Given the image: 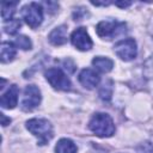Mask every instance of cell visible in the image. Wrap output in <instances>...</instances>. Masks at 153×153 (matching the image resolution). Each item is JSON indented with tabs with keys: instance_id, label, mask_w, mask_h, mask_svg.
Returning <instances> with one entry per match:
<instances>
[{
	"instance_id": "obj_1",
	"label": "cell",
	"mask_w": 153,
	"mask_h": 153,
	"mask_svg": "<svg viewBox=\"0 0 153 153\" xmlns=\"http://www.w3.org/2000/svg\"><path fill=\"white\" fill-rule=\"evenodd\" d=\"M88 128L99 137H110L115 134V124L110 115L104 112H96L90 122Z\"/></svg>"
},
{
	"instance_id": "obj_2",
	"label": "cell",
	"mask_w": 153,
	"mask_h": 153,
	"mask_svg": "<svg viewBox=\"0 0 153 153\" xmlns=\"http://www.w3.org/2000/svg\"><path fill=\"white\" fill-rule=\"evenodd\" d=\"M26 129L37 137L39 145L48 143L54 136L53 126L45 118H31L26 121Z\"/></svg>"
},
{
	"instance_id": "obj_3",
	"label": "cell",
	"mask_w": 153,
	"mask_h": 153,
	"mask_svg": "<svg viewBox=\"0 0 153 153\" xmlns=\"http://www.w3.org/2000/svg\"><path fill=\"white\" fill-rule=\"evenodd\" d=\"M47 81L55 88L59 91H68L71 90L72 82L69 80V78L66 75V73L57 67H50L45 71L44 73Z\"/></svg>"
},
{
	"instance_id": "obj_4",
	"label": "cell",
	"mask_w": 153,
	"mask_h": 153,
	"mask_svg": "<svg viewBox=\"0 0 153 153\" xmlns=\"http://www.w3.org/2000/svg\"><path fill=\"white\" fill-rule=\"evenodd\" d=\"M22 17L30 27H38L43 20V8L41 4L30 2L29 5H25L22 8Z\"/></svg>"
},
{
	"instance_id": "obj_5",
	"label": "cell",
	"mask_w": 153,
	"mask_h": 153,
	"mask_svg": "<svg viewBox=\"0 0 153 153\" xmlns=\"http://www.w3.org/2000/svg\"><path fill=\"white\" fill-rule=\"evenodd\" d=\"M96 31L99 37L111 39L114 37H117L126 32V24L120 23V22H114V20H111V22L104 20V22H99L97 24Z\"/></svg>"
},
{
	"instance_id": "obj_6",
	"label": "cell",
	"mask_w": 153,
	"mask_h": 153,
	"mask_svg": "<svg viewBox=\"0 0 153 153\" xmlns=\"http://www.w3.org/2000/svg\"><path fill=\"white\" fill-rule=\"evenodd\" d=\"M115 54L123 61H131L137 55L136 42L133 38H124L114 45Z\"/></svg>"
},
{
	"instance_id": "obj_7",
	"label": "cell",
	"mask_w": 153,
	"mask_h": 153,
	"mask_svg": "<svg viewBox=\"0 0 153 153\" xmlns=\"http://www.w3.org/2000/svg\"><path fill=\"white\" fill-rule=\"evenodd\" d=\"M42 96L41 91L35 85H27L24 88V94L22 99V109L24 111H32L41 103Z\"/></svg>"
},
{
	"instance_id": "obj_8",
	"label": "cell",
	"mask_w": 153,
	"mask_h": 153,
	"mask_svg": "<svg viewBox=\"0 0 153 153\" xmlns=\"http://www.w3.org/2000/svg\"><path fill=\"white\" fill-rule=\"evenodd\" d=\"M71 42H72V44L78 50H81V51L90 50L92 48V45H93L92 39H91L90 35L87 33V31H86L85 27H78V29H75L72 32V35H71Z\"/></svg>"
},
{
	"instance_id": "obj_9",
	"label": "cell",
	"mask_w": 153,
	"mask_h": 153,
	"mask_svg": "<svg viewBox=\"0 0 153 153\" xmlns=\"http://www.w3.org/2000/svg\"><path fill=\"white\" fill-rule=\"evenodd\" d=\"M79 81L85 88L92 90L99 84L100 76L98 75V73L96 71H93L91 68H85L79 74Z\"/></svg>"
},
{
	"instance_id": "obj_10",
	"label": "cell",
	"mask_w": 153,
	"mask_h": 153,
	"mask_svg": "<svg viewBox=\"0 0 153 153\" xmlns=\"http://www.w3.org/2000/svg\"><path fill=\"white\" fill-rule=\"evenodd\" d=\"M18 94H19V88L17 85H11L10 88L1 96L0 99V105L4 109H13L16 108L18 103Z\"/></svg>"
},
{
	"instance_id": "obj_11",
	"label": "cell",
	"mask_w": 153,
	"mask_h": 153,
	"mask_svg": "<svg viewBox=\"0 0 153 153\" xmlns=\"http://www.w3.org/2000/svg\"><path fill=\"white\" fill-rule=\"evenodd\" d=\"M49 42L53 45H62L67 42V27L65 25H60L55 27L48 36Z\"/></svg>"
},
{
	"instance_id": "obj_12",
	"label": "cell",
	"mask_w": 153,
	"mask_h": 153,
	"mask_svg": "<svg viewBox=\"0 0 153 153\" xmlns=\"http://www.w3.org/2000/svg\"><path fill=\"white\" fill-rule=\"evenodd\" d=\"M16 45L11 42H2L0 47V60L2 63L11 62L16 56Z\"/></svg>"
},
{
	"instance_id": "obj_13",
	"label": "cell",
	"mask_w": 153,
	"mask_h": 153,
	"mask_svg": "<svg viewBox=\"0 0 153 153\" xmlns=\"http://www.w3.org/2000/svg\"><path fill=\"white\" fill-rule=\"evenodd\" d=\"M92 65L93 67L102 72V73H108L114 67V61L109 57H104V56H96L93 60H92Z\"/></svg>"
},
{
	"instance_id": "obj_14",
	"label": "cell",
	"mask_w": 153,
	"mask_h": 153,
	"mask_svg": "<svg viewBox=\"0 0 153 153\" xmlns=\"http://www.w3.org/2000/svg\"><path fill=\"white\" fill-rule=\"evenodd\" d=\"M17 5H18V1H4V2H1V17H2L5 23L14 19L13 16H14Z\"/></svg>"
},
{
	"instance_id": "obj_15",
	"label": "cell",
	"mask_w": 153,
	"mask_h": 153,
	"mask_svg": "<svg viewBox=\"0 0 153 153\" xmlns=\"http://www.w3.org/2000/svg\"><path fill=\"white\" fill-rule=\"evenodd\" d=\"M78 148L75 143L69 139H61L55 146L56 153H76Z\"/></svg>"
},
{
	"instance_id": "obj_16",
	"label": "cell",
	"mask_w": 153,
	"mask_h": 153,
	"mask_svg": "<svg viewBox=\"0 0 153 153\" xmlns=\"http://www.w3.org/2000/svg\"><path fill=\"white\" fill-rule=\"evenodd\" d=\"M14 45L23 49V50H30L32 48V43H31V39L24 35H19L16 37L14 39Z\"/></svg>"
},
{
	"instance_id": "obj_17",
	"label": "cell",
	"mask_w": 153,
	"mask_h": 153,
	"mask_svg": "<svg viewBox=\"0 0 153 153\" xmlns=\"http://www.w3.org/2000/svg\"><path fill=\"white\" fill-rule=\"evenodd\" d=\"M20 25H22V23H20L19 19H12V20H10V22H7V23L5 24L4 29H5V32H6V33L14 35V33H17V31L19 30Z\"/></svg>"
},
{
	"instance_id": "obj_18",
	"label": "cell",
	"mask_w": 153,
	"mask_h": 153,
	"mask_svg": "<svg viewBox=\"0 0 153 153\" xmlns=\"http://www.w3.org/2000/svg\"><path fill=\"white\" fill-rule=\"evenodd\" d=\"M143 74L148 79H153V55L149 56L143 63Z\"/></svg>"
},
{
	"instance_id": "obj_19",
	"label": "cell",
	"mask_w": 153,
	"mask_h": 153,
	"mask_svg": "<svg viewBox=\"0 0 153 153\" xmlns=\"http://www.w3.org/2000/svg\"><path fill=\"white\" fill-rule=\"evenodd\" d=\"M110 87H111L110 84H104V85H103V87H102L100 91H99V96H100L102 99L109 100V99L111 98V90L108 91V88H110Z\"/></svg>"
},
{
	"instance_id": "obj_20",
	"label": "cell",
	"mask_w": 153,
	"mask_h": 153,
	"mask_svg": "<svg viewBox=\"0 0 153 153\" xmlns=\"http://www.w3.org/2000/svg\"><path fill=\"white\" fill-rule=\"evenodd\" d=\"M0 120H1V124L4 127L7 126V124H10V122H11V118L10 117H6L4 114H0Z\"/></svg>"
},
{
	"instance_id": "obj_21",
	"label": "cell",
	"mask_w": 153,
	"mask_h": 153,
	"mask_svg": "<svg viewBox=\"0 0 153 153\" xmlns=\"http://www.w3.org/2000/svg\"><path fill=\"white\" fill-rule=\"evenodd\" d=\"M115 5H116V6H118V7L124 8V7L130 6V5H131V2H130V1H115Z\"/></svg>"
},
{
	"instance_id": "obj_22",
	"label": "cell",
	"mask_w": 153,
	"mask_h": 153,
	"mask_svg": "<svg viewBox=\"0 0 153 153\" xmlns=\"http://www.w3.org/2000/svg\"><path fill=\"white\" fill-rule=\"evenodd\" d=\"M143 153H153V146L151 143H146L143 146Z\"/></svg>"
},
{
	"instance_id": "obj_23",
	"label": "cell",
	"mask_w": 153,
	"mask_h": 153,
	"mask_svg": "<svg viewBox=\"0 0 153 153\" xmlns=\"http://www.w3.org/2000/svg\"><path fill=\"white\" fill-rule=\"evenodd\" d=\"M92 5L94 6H106V5H110L111 2L110 1H106V2H98V1H91Z\"/></svg>"
}]
</instances>
